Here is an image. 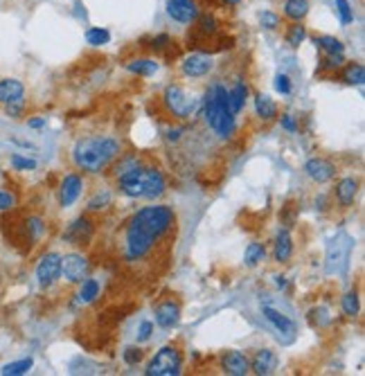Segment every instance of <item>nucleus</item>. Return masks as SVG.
<instances>
[{
  "label": "nucleus",
  "mask_w": 365,
  "mask_h": 376,
  "mask_svg": "<svg viewBox=\"0 0 365 376\" xmlns=\"http://www.w3.org/2000/svg\"><path fill=\"white\" fill-rule=\"evenodd\" d=\"M169 43H172V41H169L167 34H161V37H156V39H154V48H158V50H165Z\"/></svg>",
  "instance_id": "46"
},
{
  "label": "nucleus",
  "mask_w": 365,
  "mask_h": 376,
  "mask_svg": "<svg viewBox=\"0 0 365 376\" xmlns=\"http://www.w3.org/2000/svg\"><path fill=\"white\" fill-rule=\"evenodd\" d=\"M307 39V30L302 23H293V25H289L287 30V43L291 45V48H300V45L304 43Z\"/></svg>",
  "instance_id": "33"
},
{
  "label": "nucleus",
  "mask_w": 365,
  "mask_h": 376,
  "mask_svg": "<svg viewBox=\"0 0 365 376\" xmlns=\"http://www.w3.org/2000/svg\"><path fill=\"white\" fill-rule=\"evenodd\" d=\"M223 5H228V7H235V5H239L242 3V0H221Z\"/></svg>",
  "instance_id": "49"
},
{
  "label": "nucleus",
  "mask_w": 365,
  "mask_h": 376,
  "mask_svg": "<svg viewBox=\"0 0 365 376\" xmlns=\"http://www.w3.org/2000/svg\"><path fill=\"white\" fill-rule=\"evenodd\" d=\"M221 370L230 376H246L250 372V361L246 354H242V351H237V349L225 351L221 356Z\"/></svg>",
  "instance_id": "13"
},
{
  "label": "nucleus",
  "mask_w": 365,
  "mask_h": 376,
  "mask_svg": "<svg viewBox=\"0 0 365 376\" xmlns=\"http://www.w3.org/2000/svg\"><path fill=\"white\" fill-rule=\"evenodd\" d=\"M246 97H248V86L244 82H237L233 90H228V101H230V111L233 115H239L246 104Z\"/></svg>",
  "instance_id": "24"
},
{
  "label": "nucleus",
  "mask_w": 365,
  "mask_h": 376,
  "mask_svg": "<svg viewBox=\"0 0 365 376\" xmlns=\"http://www.w3.org/2000/svg\"><path fill=\"white\" fill-rule=\"evenodd\" d=\"M352 250H354V237H349L347 232H336V237L327 246L325 255V272L327 275H343L349 266Z\"/></svg>",
  "instance_id": "4"
},
{
  "label": "nucleus",
  "mask_w": 365,
  "mask_h": 376,
  "mask_svg": "<svg viewBox=\"0 0 365 376\" xmlns=\"http://www.w3.org/2000/svg\"><path fill=\"white\" fill-rule=\"evenodd\" d=\"M158 68L161 65H158V61H154V59H133L127 63V70L138 75V77H151L158 73Z\"/></svg>",
  "instance_id": "25"
},
{
  "label": "nucleus",
  "mask_w": 365,
  "mask_h": 376,
  "mask_svg": "<svg viewBox=\"0 0 365 376\" xmlns=\"http://www.w3.org/2000/svg\"><path fill=\"white\" fill-rule=\"evenodd\" d=\"M357 194H359V183L354 178H343L336 185V201L340 208H349V205L354 203Z\"/></svg>",
  "instance_id": "19"
},
{
  "label": "nucleus",
  "mask_w": 365,
  "mask_h": 376,
  "mask_svg": "<svg viewBox=\"0 0 365 376\" xmlns=\"http://www.w3.org/2000/svg\"><path fill=\"white\" fill-rule=\"evenodd\" d=\"M261 313H264L266 320L278 329V334H289V336H293L295 332H298V327H295V322L291 320V318L284 315V313H280L276 306L264 304V306H261Z\"/></svg>",
  "instance_id": "15"
},
{
  "label": "nucleus",
  "mask_w": 365,
  "mask_h": 376,
  "mask_svg": "<svg viewBox=\"0 0 365 376\" xmlns=\"http://www.w3.org/2000/svg\"><path fill=\"white\" fill-rule=\"evenodd\" d=\"M336 9H338V16L343 20V25H349V23H354V11H352L349 0H334Z\"/></svg>",
  "instance_id": "38"
},
{
  "label": "nucleus",
  "mask_w": 365,
  "mask_h": 376,
  "mask_svg": "<svg viewBox=\"0 0 365 376\" xmlns=\"http://www.w3.org/2000/svg\"><path fill=\"white\" fill-rule=\"evenodd\" d=\"M343 82L349 86H363L365 82V68L361 63H347L343 70Z\"/></svg>",
  "instance_id": "29"
},
{
  "label": "nucleus",
  "mask_w": 365,
  "mask_h": 376,
  "mask_svg": "<svg viewBox=\"0 0 365 376\" xmlns=\"http://www.w3.org/2000/svg\"><path fill=\"white\" fill-rule=\"evenodd\" d=\"M27 124H30V129H43V127H45V120H43V118H34V120H30Z\"/></svg>",
  "instance_id": "47"
},
{
  "label": "nucleus",
  "mask_w": 365,
  "mask_h": 376,
  "mask_svg": "<svg viewBox=\"0 0 365 376\" xmlns=\"http://www.w3.org/2000/svg\"><path fill=\"white\" fill-rule=\"evenodd\" d=\"M25 95V86L18 79H0V104H11Z\"/></svg>",
  "instance_id": "18"
},
{
  "label": "nucleus",
  "mask_w": 365,
  "mask_h": 376,
  "mask_svg": "<svg viewBox=\"0 0 365 376\" xmlns=\"http://www.w3.org/2000/svg\"><path fill=\"white\" fill-rule=\"evenodd\" d=\"M203 113H205V122H208V127L212 131L219 129V108L214 104V97H212V90L205 93V99H203Z\"/></svg>",
  "instance_id": "26"
},
{
  "label": "nucleus",
  "mask_w": 365,
  "mask_h": 376,
  "mask_svg": "<svg viewBox=\"0 0 365 376\" xmlns=\"http://www.w3.org/2000/svg\"><path fill=\"white\" fill-rule=\"evenodd\" d=\"M180 133H182V129H172V131H169L167 138H169V140H178V138H180Z\"/></svg>",
  "instance_id": "48"
},
{
  "label": "nucleus",
  "mask_w": 365,
  "mask_h": 376,
  "mask_svg": "<svg viewBox=\"0 0 365 376\" xmlns=\"http://www.w3.org/2000/svg\"><path fill=\"white\" fill-rule=\"evenodd\" d=\"M304 174L309 176L314 183L323 185L336 176V167L334 163H329L327 158H309V161L304 163Z\"/></svg>",
  "instance_id": "9"
},
{
  "label": "nucleus",
  "mask_w": 365,
  "mask_h": 376,
  "mask_svg": "<svg viewBox=\"0 0 365 376\" xmlns=\"http://www.w3.org/2000/svg\"><path fill=\"white\" fill-rule=\"evenodd\" d=\"M309 14V0H284V16L293 23H302Z\"/></svg>",
  "instance_id": "22"
},
{
  "label": "nucleus",
  "mask_w": 365,
  "mask_h": 376,
  "mask_svg": "<svg viewBox=\"0 0 365 376\" xmlns=\"http://www.w3.org/2000/svg\"><path fill=\"white\" fill-rule=\"evenodd\" d=\"M120 156V142L109 135H88L73 146V163L86 174H101Z\"/></svg>",
  "instance_id": "1"
},
{
  "label": "nucleus",
  "mask_w": 365,
  "mask_h": 376,
  "mask_svg": "<svg viewBox=\"0 0 365 376\" xmlns=\"http://www.w3.org/2000/svg\"><path fill=\"white\" fill-rule=\"evenodd\" d=\"M34 368V361L32 358H23V361H14V363H7V365L0 370L3 376H20V374H27Z\"/></svg>",
  "instance_id": "30"
},
{
  "label": "nucleus",
  "mask_w": 365,
  "mask_h": 376,
  "mask_svg": "<svg viewBox=\"0 0 365 376\" xmlns=\"http://www.w3.org/2000/svg\"><path fill=\"white\" fill-rule=\"evenodd\" d=\"M11 167L18 169V172H34L37 169V161H32V158H25L20 153L11 156Z\"/></svg>",
  "instance_id": "37"
},
{
  "label": "nucleus",
  "mask_w": 365,
  "mask_h": 376,
  "mask_svg": "<svg viewBox=\"0 0 365 376\" xmlns=\"http://www.w3.org/2000/svg\"><path fill=\"white\" fill-rule=\"evenodd\" d=\"M180 368H182L180 351L172 345H167L156 351V356L149 361L144 374L147 376H176L180 374Z\"/></svg>",
  "instance_id": "5"
},
{
  "label": "nucleus",
  "mask_w": 365,
  "mask_h": 376,
  "mask_svg": "<svg viewBox=\"0 0 365 376\" xmlns=\"http://www.w3.org/2000/svg\"><path fill=\"white\" fill-rule=\"evenodd\" d=\"M99 282L97 280H84V282H79V293H77V302L79 304H90V302H95L99 298Z\"/></svg>",
  "instance_id": "23"
},
{
  "label": "nucleus",
  "mask_w": 365,
  "mask_h": 376,
  "mask_svg": "<svg viewBox=\"0 0 365 376\" xmlns=\"http://www.w3.org/2000/svg\"><path fill=\"white\" fill-rule=\"evenodd\" d=\"M111 203H113V196H111V192H97L93 199L88 201V210L90 212H99V210H106L111 208Z\"/></svg>",
  "instance_id": "34"
},
{
  "label": "nucleus",
  "mask_w": 365,
  "mask_h": 376,
  "mask_svg": "<svg viewBox=\"0 0 365 376\" xmlns=\"http://www.w3.org/2000/svg\"><path fill=\"white\" fill-rule=\"evenodd\" d=\"M14 196H11L9 192H0V212H5V210H11L14 208Z\"/></svg>",
  "instance_id": "44"
},
{
  "label": "nucleus",
  "mask_w": 365,
  "mask_h": 376,
  "mask_svg": "<svg viewBox=\"0 0 365 376\" xmlns=\"http://www.w3.org/2000/svg\"><path fill=\"white\" fill-rule=\"evenodd\" d=\"M276 90H278V93H282V95H291V90H293L291 77L284 75V73H280V75L276 77Z\"/></svg>",
  "instance_id": "41"
},
{
  "label": "nucleus",
  "mask_w": 365,
  "mask_h": 376,
  "mask_svg": "<svg viewBox=\"0 0 365 376\" xmlns=\"http://www.w3.org/2000/svg\"><path fill=\"white\" fill-rule=\"evenodd\" d=\"M90 237H93V225H90V221L86 219V216H79L77 221H73L70 225H68L66 234H63L66 242H70V244H75V246L88 244Z\"/></svg>",
  "instance_id": "14"
},
{
  "label": "nucleus",
  "mask_w": 365,
  "mask_h": 376,
  "mask_svg": "<svg viewBox=\"0 0 365 376\" xmlns=\"http://www.w3.org/2000/svg\"><path fill=\"white\" fill-rule=\"evenodd\" d=\"M314 43H316L325 54H345L343 41H338L336 37H327V34H323V37H314Z\"/></svg>",
  "instance_id": "27"
},
{
  "label": "nucleus",
  "mask_w": 365,
  "mask_h": 376,
  "mask_svg": "<svg viewBox=\"0 0 365 376\" xmlns=\"http://www.w3.org/2000/svg\"><path fill=\"white\" fill-rule=\"evenodd\" d=\"M259 23L264 30H278L280 27V16L276 11H261L259 14Z\"/></svg>",
  "instance_id": "39"
},
{
  "label": "nucleus",
  "mask_w": 365,
  "mask_h": 376,
  "mask_svg": "<svg viewBox=\"0 0 365 376\" xmlns=\"http://www.w3.org/2000/svg\"><path fill=\"white\" fill-rule=\"evenodd\" d=\"M84 192V180L79 174H68L61 180V187H59V205L61 208H70V205L82 196Z\"/></svg>",
  "instance_id": "12"
},
{
  "label": "nucleus",
  "mask_w": 365,
  "mask_h": 376,
  "mask_svg": "<svg viewBox=\"0 0 365 376\" xmlns=\"http://www.w3.org/2000/svg\"><path fill=\"white\" fill-rule=\"evenodd\" d=\"M255 113H257V118H261L264 122H271L278 118V106L268 95L257 93L255 95Z\"/></svg>",
  "instance_id": "21"
},
{
  "label": "nucleus",
  "mask_w": 365,
  "mask_h": 376,
  "mask_svg": "<svg viewBox=\"0 0 365 376\" xmlns=\"http://www.w3.org/2000/svg\"><path fill=\"white\" fill-rule=\"evenodd\" d=\"M264 259H266V248L261 246V244L253 242V244L246 246V253H244V264H246V266L253 268V266L261 264Z\"/></svg>",
  "instance_id": "28"
},
{
  "label": "nucleus",
  "mask_w": 365,
  "mask_h": 376,
  "mask_svg": "<svg viewBox=\"0 0 365 376\" xmlns=\"http://www.w3.org/2000/svg\"><path fill=\"white\" fill-rule=\"evenodd\" d=\"M340 304H343V311L347 318H357L359 315V295L354 291H349L343 295V300H340Z\"/></svg>",
  "instance_id": "36"
},
{
  "label": "nucleus",
  "mask_w": 365,
  "mask_h": 376,
  "mask_svg": "<svg viewBox=\"0 0 365 376\" xmlns=\"http://www.w3.org/2000/svg\"><path fill=\"white\" fill-rule=\"evenodd\" d=\"M276 280H278V287H280V289L284 287V284H287V282H284V277H276Z\"/></svg>",
  "instance_id": "50"
},
{
  "label": "nucleus",
  "mask_w": 365,
  "mask_h": 376,
  "mask_svg": "<svg viewBox=\"0 0 365 376\" xmlns=\"http://www.w3.org/2000/svg\"><path fill=\"white\" fill-rule=\"evenodd\" d=\"M122 358L127 365H138V363L142 361V351L138 347H127L122 351Z\"/></svg>",
  "instance_id": "40"
},
{
  "label": "nucleus",
  "mask_w": 365,
  "mask_h": 376,
  "mask_svg": "<svg viewBox=\"0 0 365 376\" xmlns=\"http://www.w3.org/2000/svg\"><path fill=\"white\" fill-rule=\"evenodd\" d=\"M111 41V34L104 27H90L86 30V43L93 45V48H99V45H106Z\"/></svg>",
  "instance_id": "32"
},
{
  "label": "nucleus",
  "mask_w": 365,
  "mask_h": 376,
  "mask_svg": "<svg viewBox=\"0 0 365 376\" xmlns=\"http://www.w3.org/2000/svg\"><path fill=\"white\" fill-rule=\"evenodd\" d=\"M61 275V255L59 253H48L43 255L39 266H37V282L41 289H50L52 284Z\"/></svg>",
  "instance_id": "7"
},
{
  "label": "nucleus",
  "mask_w": 365,
  "mask_h": 376,
  "mask_svg": "<svg viewBox=\"0 0 365 376\" xmlns=\"http://www.w3.org/2000/svg\"><path fill=\"white\" fill-rule=\"evenodd\" d=\"M280 122H282V127L287 129L289 133H295V131H298V124H295V120H293L291 115H282Z\"/></svg>",
  "instance_id": "45"
},
{
  "label": "nucleus",
  "mask_w": 365,
  "mask_h": 376,
  "mask_svg": "<svg viewBox=\"0 0 365 376\" xmlns=\"http://www.w3.org/2000/svg\"><path fill=\"white\" fill-rule=\"evenodd\" d=\"M273 255H276L278 264H284V261H289L293 255V242H291V234L289 230H280L276 237V250H273Z\"/></svg>",
  "instance_id": "20"
},
{
  "label": "nucleus",
  "mask_w": 365,
  "mask_h": 376,
  "mask_svg": "<svg viewBox=\"0 0 365 376\" xmlns=\"http://www.w3.org/2000/svg\"><path fill=\"white\" fill-rule=\"evenodd\" d=\"M154 313H156V325L163 327V329H172L180 320V306L176 302H172V300L161 302L156 306Z\"/></svg>",
  "instance_id": "16"
},
{
  "label": "nucleus",
  "mask_w": 365,
  "mask_h": 376,
  "mask_svg": "<svg viewBox=\"0 0 365 376\" xmlns=\"http://www.w3.org/2000/svg\"><path fill=\"white\" fill-rule=\"evenodd\" d=\"M278 368V356L273 349H259L255 358L250 361V372H255L257 376H268Z\"/></svg>",
  "instance_id": "17"
},
{
  "label": "nucleus",
  "mask_w": 365,
  "mask_h": 376,
  "mask_svg": "<svg viewBox=\"0 0 365 376\" xmlns=\"http://www.w3.org/2000/svg\"><path fill=\"white\" fill-rule=\"evenodd\" d=\"M118 185L124 196L129 199H158L165 194V176L158 169H142L133 167L129 172L118 176Z\"/></svg>",
  "instance_id": "2"
},
{
  "label": "nucleus",
  "mask_w": 365,
  "mask_h": 376,
  "mask_svg": "<svg viewBox=\"0 0 365 376\" xmlns=\"http://www.w3.org/2000/svg\"><path fill=\"white\" fill-rule=\"evenodd\" d=\"M88 259L79 253H70L61 257V275L70 282V284H79L88 277Z\"/></svg>",
  "instance_id": "8"
},
{
  "label": "nucleus",
  "mask_w": 365,
  "mask_h": 376,
  "mask_svg": "<svg viewBox=\"0 0 365 376\" xmlns=\"http://www.w3.org/2000/svg\"><path fill=\"white\" fill-rule=\"evenodd\" d=\"M194 23H197V30L203 34V37H214L216 27H219V23H216V18L212 14H199L194 18Z\"/></svg>",
  "instance_id": "31"
},
{
  "label": "nucleus",
  "mask_w": 365,
  "mask_h": 376,
  "mask_svg": "<svg viewBox=\"0 0 365 376\" xmlns=\"http://www.w3.org/2000/svg\"><path fill=\"white\" fill-rule=\"evenodd\" d=\"M163 104L167 106V111L172 113L174 118L187 120L194 115V111L199 108V99L190 97L180 86H167L163 93Z\"/></svg>",
  "instance_id": "6"
},
{
  "label": "nucleus",
  "mask_w": 365,
  "mask_h": 376,
  "mask_svg": "<svg viewBox=\"0 0 365 376\" xmlns=\"http://www.w3.org/2000/svg\"><path fill=\"white\" fill-rule=\"evenodd\" d=\"M172 225H174L172 208H167V205H149V208H142L140 212L133 214L127 232L156 242V239H161Z\"/></svg>",
  "instance_id": "3"
},
{
  "label": "nucleus",
  "mask_w": 365,
  "mask_h": 376,
  "mask_svg": "<svg viewBox=\"0 0 365 376\" xmlns=\"http://www.w3.org/2000/svg\"><path fill=\"white\" fill-rule=\"evenodd\" d=\"M151 334H154V322H149V320H142L140 322V327H138V343H147V340L151 338Z\"/></svg>",
  "instance_id": "43"
},
{
  "label": "nucleus",
  "mask_w": 365,
  "mask_h": 376,
  "mask_svg": "<svg viewBox=\"0 0 365 376\" xmlns=\"http://www.w3.org/2000/svg\"><path fill=\"white\" fill-rule=\"evenodd\" d=\"M180 68H182V75H185V77H192V79L205 77L212 70V56L203 54V52H194V54H190V56L182 59Z\"/></svg>",
  "instance_id": "10"
},
{
  "label": "nucleus",
  "mask_w": 365,
  "mask_h": 376,
  "mask_svg": "<svg viewBox=\"0 0 365 376\" xmlns=\"http://www.w3.org/2000/svg\"><path fill=\"white\" fill-rule=\"evenodd\" d=\"M343 63H345L343 54H325V59H323V65L327 68V70H338Z\"/></svg>",
  "instance_id": "42"
},
{
  "label": "nucleus",
  "mask_w": 365,
  "mask_h": 376,
  "mask_svg": "<svg viewBox=\"0 0 365 376\" xmlns=\"http://www.w3.org/2000/svg\"><path fill=\"white\" fill-rule=\"evenodd\" d=\"M167 14L176 23L190 25V23H194V18L199 16V7L194 0H167Z\"/></svg>",
  "instance_id": "11"
},
{
  "label": "nucleus",
  "mask_w": 365,
  "mask_h": 376,
  "mask_svg": "<svg viewBox=\"0 0 365 376\" xmlns=\"http://www.w3.org/2000/svg\"><path fill=\"white\" fill-rule=\"evenodd\" d=\"M25 230L30 234V242H39V239L45 234V223L39 219V216H30L25 221Z\"/></svg>",
  "instance_id": "35"
}]
</instances>
